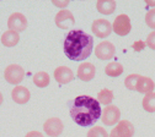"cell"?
Masks as SVG:
<instances>
[{
    "label": "cell",
    "instance_id": "obj_15",
    "mask_svg": "<svg viewBox=\"0 0 155 137\" xmlns=\"http://www.w3.org/2000/svg\"><path fill=\"white\" fill-rule=\"evenodd\" d=\"M154 88H155V83H154V81L151 80V78L145 77V76H140L135 91H138L139 93L148 94V93H151L154 91Z\"/></svg>",
    "mask_w": 155,
    "mask_h": 137
},
{
    "label": "cell",
    "instance_id": "obj_25",
    "mask_svg": "<svg viewBox=\"0 0 155 137\" xmlns=\"http://www.w3.org/2000/svg\"><path fill=\"white\" fill-rule=\"evenodd\" d=\"M147 45L150 48V49H153V50H155V31H153L149 36H148V38H147Z\"/></svg>",
    "mask_w": 155,
    "mask_h": 137
},
{
    "label": "cell",
    "instance_id": "obj_26",
    "mask_svg": "<svg viewBox=\"0 0 155 137\" xmlns=\"http://www.w3.org/2000/svg\"><path fill=\"white\" fill-rule=\"evenodd\" d=\"M145 42H143V41H138V42H135L134 44H133V49L135 50V51H140L142 49H144V47H145Z\"/></svg>",
    "mask_w": 155,
    "mask_h": 137
},
{
    "label": "cell",
    "instance_id": "obj_10",
    "mask_svg": "<svg viewBox=\"0 0 155 137\" xmlns=\"http://www.w3.org/2000/svg\"><path fill=\"white\" fill-rule=\"evenodd\" d=\"M114 53H116L114 45L107 41L97 44L96 45V49H95L96 58L100 59V60H108V59H112L114 56Z\"/></svg>",
    "mask_w": 155,
    "mask_h": 137
},
{
    "label": "cell",
    "instance_id": "obj_12",
    "mask_svg": "<svg viewBox=\"0 0 155 137\" xmlns=\"http://www.w3.org/2000/svg\"><path fill=\"white\" fill-rule=\"evenodd\" d=\"M96 73V67L91 63H83L79 67H78V78H80L84 82H89L95 77Z\"/></svg>",
    "mask_w": 155,
    "mask_h": 137
},
{
    "label": "cell",
    "instance_id": "obj_14",
    "mask_svg": "<svg viewBox=\"0 0 155 137\" xmlns=\"http://www.w3.org/2000/svg\"><path fill=\"white\" fill-rule=\"evenodd\" d=\"M113 131L120 137H133L134 135V126L128 120H121L118 121L117 126L113 129Z\"/></svg>",
    "mask_w": 155,
    "mask_h": 137
},
{
    "label": "cell",
    "instance_id": "obj_22",
    "mask_svg": "<svg viewBox=\"0 0 155 137\" xmlns=\"http://www.w3.org/2000/svg\"><path fill=\"white\" fill-rule=\"evenodd\" d=\"M139 78H140V75H137V73H132V75H128L126 77V80H124V85L130 91H135V88H137V83L139 81Z\"/></svg>",
    "mask_w": 155,
    "mask_h": 137
},
{
    "label": "cell",
    "instance_id": "obj_28",
    "mask_svg": "<svg viewBox=\"0 0 155 137\" xmlns=\"http://www.w3.org/2000/svg\"><path fill=\"white\" fill-rule=\"evenodd\" d=\"M53 5H57V6H67L68 4H69V0H65V2H63V3H61V2H54L53 0Z\"/></svg>",
    "mask_w": 155,
    "mask_h": 137
},
{
    "label": "cell",
    "instance_id": "obj_19",
    "mask_svg": "<svg viewBox=\"0 0 155 137\" xmlns=\"http://www.w3.org/2000/svg\"><path fill=\"white\" fill-rule=\"evenodd\" d=\"M105 72L107 76L110 77H117L120 75H122L123 72V66L120 63H110L106 67H105Z\"/></svg>",
    "mask_w": 155,
    "mask_h": 137
},
{
    "label": "cell",
    "instance_id": "obj_24",
    "mask_svg": "<svg viewBox=\"0 0 155 137\" xmlns=\"http://www.w3.org/2000/svg\"><path fill=\"white\" fill-rule=\"evenodd\" d=\"M145 23L150 28L155 30V8L147 12V15H145Z\"/></svg>",
    "mask_w": 155,
    "mask_h": 137
},
{
    "label": "cell",
    "instance_id": "obj_1",
    "mask_svg": "<svg viewBox=\"0 0 155 137\" xmlns=\"http://www.w3.org/2000/svg\"><path fill=\"white\" fill-rule=\"evenodd\" d=\"M69 111L73 121L83 127L92 126L101 117L100 103L89 95H79L70 101Z\"/></svg>",
    "mask_w": 155,
    "mask_h": 137
},
{
    "label": "cell",
    "instance_id": "obj_23",
    "mask_svg": "<svg viewBox=\"0 0 155 137\" xmlns=\"http://www.w3.org/2000/svg\"><path fill=\"white\" fill-rule=\"evenodd\" d=\"M87 137H108L107 131L101 126L91 127L87 132Z\"/></svg>",
    "mask_w": 155,
    "mask_h": 137
},
{
    "label": "cell",
    "instance_id": "obj_29",
    "mask_svg": "<svg viewBox=\"0 0 155 137\" xmlns=\"http://www.w3.org/2000/svg\"><path fill=\"white\" fill-rule=\"evenodd\" d=\"M108 137H120V136H118L117 133H116V132H114V131L112 130V131H111V133L108 135Z\"/></svg>",
    "mask_w": 155,
    "mask_h": 137
},
{
    "label": "cell",
    "instance_id": "obj_16",
    "mask_svg": "<svg viewBox=\"0 0 155 137\" xmlns=\"http://www.w3.org/2000/svg\"><path fill=\"white\" fill-rule=\"evenodd\" d=\"M96 8L102 15H111L116 10V2L114 0H99L96 3Z\"/></svg>",
    "mask_w": 155,
    "mask_h": 137
},
{
    "label": "cell",
    "instance_id": "obj_5",
    "mask_svg": "<svg viewBox=\"0 0 155 137\" xmlns=\"http://www.w3.org/2000/svg\"><path fill=\"white\" fill-rule=\"evenodd\" d=\"M91 31H92V33L96 37H99V38H106L112 32V25L108 22V20L97 18V20H95V21L92 22Z\"/></svg>",
    "mask_w": 155,
    "mask_h": 137
},
{
    "label": "cell",
    "instance_id": "obj_27",
    "mask_svg": "<svg viewBox=\"0 0 155 137\" xmlns=\"http://www.w3.org/2000/svg\"><path fill=\"white\" fill-rule=\"evenodd\" d=\"M25 137H43V135L41 132H38V131H31Z\"/></svg>",
    "mask_w": 155,
    "mask_h": 137
},
{
    "label": "cell",
    "instance_id": "obj_4",
    "mask_svg": "<svg viewBox=\"0 0 155 137\" xmlns=\"http://www.w3.org/2000/svg\"><path fill=\"white\" fill-rule=\"evenodd\" d=\"M130 20L127 15L124 14H121L118 15L117 17L114 18V21H113V25H112V31L116 33V34H118V36H127L129 32H130Z\"/></svg>",
    "mask_w": 155,
    "mask_h": 137
},
{
    "label": "cell",
    "instance_id": "obj_7",
    "mask_svg": "<svg viewBox=\"0 0 155 137\" xmlns=\"http://www.w3.org/2000/svg\"><path fill=\"white\" fill-rule=\"evenodd\" d=\"M63 123L59 117H49L43 124V131L49 137H58L63 132Z\"/></svg>",
    "mask_w": 155,
    "mask_h": 137
},
{
    "label": "cell",
    "instance_id": "obj_18",
    "mask_svg": "<svg viewBox=\"0 0 155 137\" xmlns=\"http://www.w3.org/2000/svg\"><path fill=\"white\" fill-rule=\"evenodd\" d=\"M49 81H51V78H49V75L45 71H40V72H37L35 76H33V83L37 86V87H40V88H45L49 85Z\"/></svg>",
    "mask_w": 155,
    "mask_h": 137
},
{
    "label": "cell",
    "instance_id": "obj_9",
    "mask_svg": "<svg viewBox=\"0 0 155 137\" xmlns=\"http://www.w3.org/2000/svg\"><path fill=\"white\" fill-rule=\"evenodd\" d=\"M8 26L11 31H15L17 33L22 32L27 28V18L20 12H14L8 20Z\"/></svg>",
    "mask_w": 155,
    "mask_h": 137
},
{
    "label": "cell",
    "instance_id": "obj_11",
    "mask_svg": "<svg viewBox=\"0 0 155 137\" xmlns=\"http://www.w3.org/2000/svg\"><path fill=\"white\" fill-rule=\"evenodd\" d=\"M54 78L58 83L65 85L74 80V73L68 66H59L54 70Z\"/></svg>",
    "mask_w": 155,
    "mask_h": 137
},
{
    "label": "cell",
    "instance_id": "obj_21",
    "mask_svg": "<svg viewBox=\"0 0 155 137\" xmlns=\"http://www.w3.org/2000/svg\"><path fill=\"white\" fill-rule=\"evenodd\" d=\"M113 98H114L113 92H112L111 89L105 88V89H102V91L99 92V94H97V102H99L100 104L110 105V104L112 103V101H113Z\"/></svg>",
    "mask_w": 155,
    "mask_h": 137
},
{
    "label": "cell",
    "instance_id": "obj_13",
    "mask_svg": "<svg viewBox=\"0 0 155 137\" xmlns=\"http://www.w3.org/2000/svg\"><path fill=\"white\" fill-rule=\"evenodd\" d=\"M11 97L15 103L17 104H26L28 101H30V91L24 87V86H16L12 92H11Z\"/></svg>",
    "mask_w": 155,
    "mask_h": 137
},
{
    "label": "cell",
    "instance_id": "obj_6",
    "mask_svg": "<svg viewBox=\"0 0 155 137\" xmlns=\"http://www.w3.org/2000/svg\"><path fill=\"white\" fill-rule=\"evenodd\" d=\"M121 117V111L116 105H107L101 115V121L106 125V126H113L116 125V123L120 121Z\"/></svg>",
    "mask_w": 155,
    "mask_h": 137
},
{
    "label": "cell",
    "instance_id": "obj_20",
    "mask_svg": "<svg viewBox=\"0 0 155 137\" xmlns=\"http://www.w3.org/2000/svg\"><path fill=\"white\" fill-rule=\"evenodd\" d=\"M143 108L145 111L148 113H155V93H148L145 94V97L143 98Z\"/></svg>",
    "mask_w": 155,
    "mask_h": 137
},
{
    "label": "cell",
    "instance_id": "obj_8",
    "mask_svg": "<svg viewBox=\"0 0 155 137\" xmlns=\"http://www.w3.org/2000/svg\"><path fill=\"white\" fill-rule=\"evenodd\" d=\"M54 22L55 25L62 28V30H69L71 26H74L75 23V20H74V16L73 14L69 11V10H61L59 12H58L54 17Z\"/></svg>",
    "mask_w": 155,
    "mask_h": 137
},
{
    "label": "cell",
    "instance_id": "obj_3",
    "mask_svg": "<svg viewBox=\"0 0 155 137\" xmlns=\"http://www.w3.org/2000/svg\"><path fill=\"white\" fill-rule=\"evenodd\" d=\"M24 77H25V70L17 64L9 65L4 71V78L10 85L18 86V83L22 82Z\"/></svg>",
    "mask_w": 155,
    "mask_h": 137
},
{
    "label": "cell",
    "instance_id": "obj_17",
    "mask_svg": "<svg viewBox=\"0 0 155 137\" xmlns=\"http://www.w3.org/2000/svg\"><path fill=\"white\" fill-rule=\"evenodd\" d=\"M18 41H20V36H18V33L15 32V31H11V30H8L2 36V43L5 47H14L18 43Z\"/></svg>",
    "mask_w": 155,
    "mask_h": 137
},
{
    "label": "cell",
    "instance_id": "obj_30",
    "mask_svg": "<svg viewBox=\"0 0 155 137\" xmlns=\"http://www.w3.org/2000/svg\"><path fill=\"white\" fill-rule=\"evenodd\" d=\"M3 101H4V97H3V94H2V92H0V105H2V103H3Z\"/></svg>",
    "mask_w": 155,
    "mask_h": 137
},
{
    "label": "cell",
    "instance_id": "obj_2",
    "mask_svg": "<svg viewBox=\"0 0 155 137\" xmlns=\"http://www.w3.org/2000/svg\"><path fill=\"white\" fill-rule=\"evenodd\" d=\"M94 49V38L81 30H71L64 39V54L74 61L89 58Z\"/></svg>",
    "mask_w": 155,
    "mask_h": 137
}]
</instances>
